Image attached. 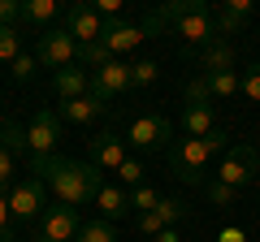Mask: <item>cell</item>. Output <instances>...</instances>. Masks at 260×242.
I'll return each mask as SVG.
<instances>
[{"label": "cell", "instance_id": "obj_14", "mask_svg": "<svg viewBox=\"0 0 260 242\" xmlns=\"http://www.w3.org/2000/svg\"><path fill=\"white\" fill-rule=\"evenodd\" d=\"M182 130H186V139H204V134H213V130H217L213 100H186V108H182Z\"/></svg>", "mask_w": 260, "mask_h": 242}, {"label": "cell", "instance_id": "obj_5", "mask_svg": "<svg viewBox=\"0 0 260 242\" xmlns=\"http://www.w3.org/2000/svg\"><path fill=\"white\" fill-rule=\"evenodd\" d=\"M78 229H83L78 208L52 204L44 216H39V229H35V238H30V242H78Z\"/></svg>", "mask_w": 260, "mask_h": 242}, {"label": "cell", "instance_id": "obj_17", "mask_svg": "<svg viewBox=\"0 0 260 242\" xmlns=\"http://www.w3.org/2000/svg\"><path fill=\"white\" fill-rule=\"evenodd\" d=\"M104 108H109L104 100H95V95H83V100L61 104V121H70V126H91L95 117H104Z\"/></svg>", "mask_w": 260, "mask_h": 242}, {"label": "cell", "instance_id": "obj_20", "mask_svg": "<svg viewBox=\"0 0 260 242\" xmlns=\"http://www.w3.org/2000/svg\"><path fill=\"white\" fill-rule=\"evenodd\" d=\"M204 87L213 100H230V95H239L243 87V74H234V69H221V74H204Z\"/></svg>", "mask_w": 260, "mask_h": 242}, {"label": "cell", "instance_id": "obj_18", "mask_svg": "<svg viewBox=\"0 0 260 242\" xmlns=\"http://www.w3.org/2000/svg\"><path fill=\"white\" fill-rule=\"evenodd\" d=\"M95 208H100L104 221H121V216L135 212V208H130V190H126V186H104L100 195H95Z\"/></svg>", "mask_w": 260, "mask_h": 242}, {"label": "cell", "instance_id": "obj_38", "mask_svg": "<svg viewBox=\"0 0 260 242\" xmlns=\"http://www.w3.org/2000/svg\"><path fill=\"white\" fill-rule=\"evenodd\" d=\"M152 242H182V238H178V229H160Z\"/></svg>", "mask_w": 260, "mask_h": 242}, {"label": "cell", "instance_id": "obj_36", "mask_svg": "<svg viewBox=\"0 0 260 242\" xmlns=\"http://www.w3.org/2000/svg\"><path fill=\"white\" fill-rule=\"evenodd\" d=\"M139 26H143V39H152V35H160V30H165V18H160V13H156V9H152V13H148V18H143V22H139Z\"/></svg>", "mask_w": 260, "mask_h": 242}, {"label": "cell", "instance_id": "obj_33", "mask_svg": "<svg viewBox=\"0 0 260 242\" xmlns=\"http://www.w3.org/2000/svg\"><path fill=\"white\" fill-rule=\"evenodd\" d=\"M13 212H9V195L0 190V242H13Z\"/></svg>", "mask_w": 260, "mask_h": 242}, {"label": "cell", "instance_id": "obj_7", "mask_svg": "<svg viewBox=\"0 0 260 242\" xmlns=\"http://www.w3.org/2000/svg\"><path fill=\"white\" fill-rule=\"evenodd\" d=\"M44 182L39 177H22V182H13L9 186V212H13V221H35V216H44L48 212V204H44Z\"/></svg>", "mask_w": 260, "mask_h": 242}, {"label": "cell", "instance_id": "obj_23", "mask_svg": "<svg viewBox=\"0 0 260 242\" xmlns=\"http://www.w3.org/2000/svg\"><path fill=\"white\" fill-rule=\"evenodd\" d=\"M78 242H117V229H113V221H83V229H78Z\"/></svg>", "mask_w": 260, "mask_h": 242}, {"label": "cell", "instance_id": "obj_4", "mask_svg": "<svg viewBox=\"0 0 260 242\" xmlns=\"http://www.w3.org/2000/svg\"><path fill=\"white\" fill-rule=\"evenodd\" d=\"M256 177H260V156H256V147H247V143L230 147L221 156V165H217V182H225V186H234V190H247Z\"/></svg>", "mask_w": 260, "mask_h": 242}, {"label": "cell", "instance_id": "obj_29", "mask_svg": "<svg viewBox=\"0 0 260 242\" xmlns=\"http://www.w3.org/2000/svg\"><path fill=\"white\" fill-rule=\"evenodd\" d=\"M204 190H208V199H213L217 208H230L234 199H239V190L225 186V182H217V177H213V182H204Z\"/></svg>", "mask_w": 260, "mask_h": 242}, {"label": "cell", "instance_id": "obj_32", "mask_svg": "<svg viewBox=\"0 0 260 242\" xmlns=\"http://www.w3.org/2000/svg\"><path fill=\"white\" fill-rule=\"evenodd\" d=\"M239 95H247L251 104H260V61L247 69V74H243V87H239Z\"/></svg>", "mask_w": 260, "mask_h": 242}, {"label": "cell", "instance_id": "obj_24", "mask_svg": "<svg viewBox=\"0 0 260 242\" xmlns=\"http://www.w3.org/2000/svg\"><path fill=\"white\" fill-rule=\"evenodd\" d=\"M160 199H165V195H156V190H152L148 182H143V186H135V190H130V208H135V212H139V216L156 212V204H160Z\"/></svg>", "mask_w": 260, "mask_h": 242}, {"label": "cell", "instance_id": "obj_12", "mask_svg": "<svg viewBox=\"0 0 260 242\" xmlns=\"http://www.w3.org/2000/svg\"><path fill=\"white\" fill-rule=\"evenodd\" d=\"M65 30H70L78 44H100L104 18L91 9V5H70V9H65Z\"/></svg>", "mask_w": 260, "mask_h": 242}, {"label": "cell", "instance_id": "obj_26", "mask_svg": "<svg viewBox=\"0 0 260 242\" xmlns=\"http://www.w3.org/2000/svg\"><path fill=\"white\" fill-rule=\"evenodd\" d=\"M109 61L113 56L104 52V44H78V69H87V65L100 69V65H109Z\"/></svg>", "mask_w": 260, "mask_h": 242}, {"label": "cell", "instance_id": "obj_1", "mask_svg": "<svg viewBox=\"0 0 260 242\" xmlns=\"http://www.w3.org/2000/svg\"><path fill=\"white\" fill-rule=\"evenodd\" d=\"M30 177H39L56 195V204L83 208L104 190V177L91 160H61V156H30Z\"/></svg>", "mask_w": 260, "mask_h": 242}, {"label": "cell", "instance_id": "obj_25", "mask_svg": "<svg viewBox=\"0 0 260 242\" xmlns=\"http://www.w3.org/2000/svg\"><path fill=\"white\" fill-rule=\"evenodd\" d=\"M195 9H204V0H169V5H160V18H165V26H174L178 18H186V13H195Z\"/></svg>", "mask_w": 260, "mask_h": 242}, {"label": "cell", "instance_id": "obj_21", "mask_svg": "<svg viewBox=\"0 0 260 242\" xmlns=\"http://www.w3.org/2000/svg\"><path fill=\"white\" fill-rule=\"evenodd\" d=\"M0 143L13 151V156H22V151H30V139H26V126L22 121H0Z\"/></svg>", "mask_w": 260, "mask_h": 242}, {"label": "cell", "instance_id": "obj_2", "mask_svg": "<svg viewBox=\"0 0 260 242\" xmlns=\"http://www.w3.org/2000/svg\"><path fill=\"white\" fill-rule=\"evenodd\" d=\"M230 147V134L217 126L213 134H204V139H178L174 147H169V169H174L178 182H186V186H204L208 182V165H213V156H221V151Z\"/></svg>", "mask_w": 260, "mask_h": 242}, {"label": "cell", "instance_id": "obj_13", "mask_svg": "<svg viewBox=\"0 0 260 242\" xmlns=\"http://www.w3.org/2000/svg\"><path fill=\"white\" fill-rule=\"evenodd\" d=\"M100 44H104V52H109V56H117V61H121V52H130V48H139V44H143V26H139V22H121V18H113V22H104Z\"/></svg>", "mask_w": 260, "mask_h": 242}, {"label": "cell", "instance_id": "obj_8", "mask_svg": "<svg viewBox=\"0 0 260 242\" xmlns=\"http://www.w3.org/2000/svg\"><path fill=\"white\" fill-rule=\"evenodd\" d=\"M169 30H174L186 48H200V52H204L208 44H217V39H221V35H217V22H213V9H208V5H204V9H195V13H186V18H178Z\"/></svg>", "mask_w": 260, "mask_h": 242}, {"label": "cell", "instance_id": "obj_6", "mask_svg": "<svg viewBox=\"0 0 260 242\" xmlns=\"http://www.w3.org/2000/svg\"><path fill=\"white\" fill-rule=\"evenodd\" d=\"M87 160H91L100 173H117L130 160V143L121 139V134L104 130V134H95V139H87Z\"/></svg>", "mask_w": 260, "mask_h": 242}, {"label": "cell", "instance_id": "obj_19", "mask_svg": "<svg viewBox=\"0 0 260 242\" xmlns=\"http://www.w3.org/2000/svg\"><path fill=\"white\" fill-rule=\"evenodd\" d=\"M200 65H204V74L234 69V44H230V39H217V44H208L204 52H200Z\"/></svg>", "mask_w": 260, "mask_h": 242}, {"label": "cell", "instance_id": "obj_30", "mask_svg": "<svg viewBox=\"0 0 260 242\" xmlns=\"http://www.w3.org/2000/svg\"><path fill=\"white\" fill-rule=\"evenodd\" d=\"M35 69H39V61H35V52H22L18 61H13V65H9V74L18 78V83H30V78H35Z\"/></svg>", "mask_w": 260, "mask_h": 242}, {"label": "cell", "instance_id": "obj_10", "mask_svg": "<svg viewBox=\"0 0 260 242\" xmlns=\"http://www.w3.org/2000/svg\"><path fill=\"white\" fill-rule=\"evenodd\" d=\"M169 134H174V121L169 117H156V112H152V117H135L126 126V143L130 147H165L169 143Z\"/></svg>", "mask_w": 260, "mask_h": 242}, {"label": "cell", "instance_id": "obj_11", "mask_svg": "<svg viewBox=\"0 0 260 242\" xmlns=\"http://www.w3.org/2000/svg\"><path fill=\"white\" fill-rule=\"evenodd\" d=\"M121 91H130V65L113 56L109 65H100V69L91 74V95L109 104V100H117Z\"/></svg>", "mask_w": 260, "mask_h": 242}, {"label": "cell", "instance_id": "obj_3", "mask_svg": "<svg viewBox=\"0 0 260 242\" xmlns=\"http://www.w3.org/2000/svg\"><path fill=\"white\" fill-rule=\"evenodd\" d=\"M35 61L44 69H70L78 65V39L70 35L65 26H48L35 44Z\"/></svg>", "mask_w": 260, "mask_h": 242}, {"label": "cell", "instance_id": "obj_37", "mask_svg": "<svg viewBox=\"0 0 260 242\" xmlns=\"http://www.w3.org/2000/svg\"><path fill=\"white\" fill-rule=\"evenodd\" d=\"M221 242H247V233H243V229H225Z\"/></svg>", "mask_w": 260, "mask_h": 242}, {"label": "cell", "instance_id": "obj_16", "mask_svg": "<svg viewBox=\"0 0 260 242\" xmlns=\"http://www.w3.org/2000/svg\"><path fill=\"white\" fill-rule=\"evenodd\" d=\"M213 22H217V35H239L243 26L251 22V0H225V5H217V13H213Z\"/></svg>", "mask_w": 260, "mask_h": 242}, {"label": "cell", "instance_id": "obj_31", "mask_svg": "<svg viewBox=\"0 0 260 242\" xmlns=\"http://www.w3.org/2000/svg\"><path fill=\"white\" fill-rule=\"evenodd\" d=\"M117 182H121V186H130V190H135V186H143V165H139L135 156H130L126 165L117 169Z\"/></svg>", "mask_w": 260, "mask_h": 242}, {"label": "cell", "instance_id": "obj_22", "mask_svg": "<svg viewBox=\"0 0 260 242\" xmlns=\"http://www.w3.org/2000/svg\"><path fill=\"white\" fill-rule=\"evenodd\" d=\"M56 0H22V22H35V26L48 30V22L56 18Z\"/></svg>", "mask_w": 260, "mask_h": 242}, {"label": "cell", "instance_id": "obj_34", "mask_svg": "<svg viewBox=\"0 0 260 242\" xmlns=\"http://www.w3.org/2000/svg\"><path fill=\"white\" fill-rule=\"evenodd\" d=\"M13 165H18V156H13L5 143H0V190L9 186V177H13Z\"/></svg>", "mask_w": 260, "mask_h": 242}, {"label": "cell", "instance_id": "obj_28", "mask_svg": "<svg viewBox=\"0 0 260 242\" xmlns=\"http://www.w3.org/2000/svg\"><path fill=\"white\" fill-rule=\"evenodd\" d=\"M156 78H160L156 61H135V65H130V87H152Z\"/></svg>", "mask_w": 260, "mask_h": 242}, {"label": "cell", "instance_id": "obj_9", "mask_svg": "<svg viewBox=\"0 0 260 242\" xmlns=\"http://www.w3.org/2000/svg\"><path fill=\"white\" fill-rule=\"evenodd\" d=\"M26 139H30V156H56V143H61V112L39 108L26 121Z\"/></svg>", "mask_w": 260, "mask_h": 242}, {"label": "cell", "instance_id": "obj_27", "mask_svg": "<svg viewBox=\"0 0 260 242\" xmlns=\"http://www.w3.org/2000/svg\"><path fill=\"white\" fill-rule=\"evenodd\" d=\"M18 56H22V39H18V30H13V26H0V61H5V65H13Z\"/></svg>", "mask_w": 260, "mask_h": 242}, {"label": "cell", "instance_id": "obj_35", "mask_svg": "<svg viewBox=\"0 0 260 242\" xmlns=\"http://www.w3.org/2000/svg\"><path fill=\"white\" fill-rule=\"evenodd\" d=\"M22 22V0H0V26Z\"/></svg>", "mask_w": 260, "mask_h": 242}, {"label": "cell", "instance_id": "obj_15", "mask_svg": "<svg viewBox=\"0 0 260 242\" xmlns=\"http://www.w3.org/2000/svg\"><path fill=\"white\" fill-rule=\"evenodd\" d=\"M52 91H56V100H61V104L83 100V95H91V74H87V69H78V65L56 69V74H52Z\"/></svg>", "mask_w": 260, "mask_h": 242}]
</instances>
